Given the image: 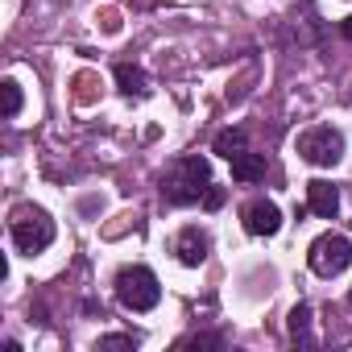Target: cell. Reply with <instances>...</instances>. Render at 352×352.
Returning <instances> with one entry per match:
<instances>
[{"label": "cell", "mask_w": 352, "mask_h": 352, "mask_svg": "<svg viewBox=\"0 0 352 352\" xmlns=\"http://www.w3.org/2000/svg\"><path fill=\"white\" fill-rule=\"evenodd\" d=\"M224 199H228V191H224V187H208V191H204V208H208V212H220V208H224Z\"/></svg>", "instance_id": "16"}, {"label": "cell", "mask_w": 352, "mask_h": 352, "mask_svg": "<svg viewBox=\"0 0 352 352\" xmlns=\"http://www.w3.org/2000/svg\"><path fill=\"white\" fill-rule=\"evenodd\" d=\"M96 348H104V352H112V348H124V352H133V348H137V336H104Z\"/></svg>", "instance_id": "15"}, {"label": "cell", "mask_w": 352, "mask_h": 352, "mask_svg": "<svg viewBox=\"0 0 352 352\" xmlns=\"http://www.w3.org/2000/svg\"><path fill=\"white\" fill-rule=\"evenodd\" d=\"M348 261H352V241H348L344 232H323V236H315L311 249H307V265H311L319 278L344 274Z\"/></svg>", "instance_id": "4"}, {"label": "cell", "mask_w": 352, "mask_h": 352, "mask_svg": "<svg viewBox=\"0 0 352 352\" xmlns=\"http://www.w3.org/2000/svg\"><path fill=\"white\" fill-rule=\"evenodd\" d=\"M179 348H224V331H195L179 340Z\"/></svg>", "instance_id": "14"}, {"label": "cell", "mask_w": 352, "mask_h": 352, "mask_svg": "<svg viewBox=\"0 0 352 352\" xmlns=\"http://www.w3.org/2000/svg\"><path fill=\"white\" fill-rule=\"evenodd\" d=\"M116 298L124 311L133 315H145L162 302V286H157V274L149 265H124L116 274Z\"/></svg>", "instance_id": "3"}, {"label": "cell", "mask_w": 352, "mask_h": 352, "mask_svg": "<svg viewBox=\"0 0 352 352\" xmlns=\"http://www.w3.org/2000/svg\"><path fill=\"white\" fill-rule=\"evenodd\" d=\"M298 157L311 166H336L344 157V133L331 124H315V129L298 133Z\"/></svg>", "instance_id": "5"}, {"label": "cell", "mask_w": 352, "mask_h": 352, "mask_svg": "<svg viewBox=\"0 0 352 352\" xmlns=\"http://www.w3.org/2000/svg\"><path fill=\"white\" fill-rule=\"evenodd\" d=\"M348 302H352V286H348Z\"/></svg>", "instance_id": "18"}, {"label": "cell", "mask_w": 352, "mask_h": 352, "mask_svg": "<svg viewBox=\"0 0 352 352\" xmlns=\"http://www.w3.org/2000/svg\"><path fill=\"white\" fill-rule=\"evenodd\" d=\"M307 208H311L319 220H336V212H340V187H331L327 179L307 183Z\"/></svg>", "instance_id": "8"}, {"label": "cell", "mask_w": 352, "mask_h": 352, "mask_svg": "<svg viewBox=\"0 0 352 352\" xmlns=\"http://www.w3.org/2000/svg\"><path fill=\"white\" fill-rule=\"evenodd\" d=\"M208 187H212V162L199 157V153H187L179 162H170L157 191L170 208H187V204H199Z\"/></svg>", "instance_id": "1"}, {"label": "cell", "mask_w": 352, "mask_h": 352, "mask_svg": "<svg viewBox=\"0 0 352 352\" xmlns=\"http://www.w3.org/2000/svg\"><path fill=\"white\" fill-rule=\"evenodd\" d=\"M212 153H220V157H236V153H245V129H224V133H216V141H212Z\"/></svg>", "instance_id": "12"}, {"label": "cell", "mask_w": 352, "mask_h": 352, "mask_svg": "<svg viewBox=\"0 0 352 352\" xmlns=\"http://www.w3.org/2000/svg\"><path fill=\"white\" fill-rule=\"evenodd\" d=\"M278 228H282V212L274 199H253L245 208V232L249 236H274Z\"/></svg>", "instance_id": "7"}, {"label": "cell", "mask_w": 352, "mask_h": 352, "mask_svg": "<svg viewBox=\"0 0 352 352\" xmlns=\"http://www.w3.org/2000/svg\"><path fill=\"white\" fill-rule=\"evenodd\" d=\"M0 91H5V120H13L21 112V83L17 79H5V83H0Z\"/></svg>", "instance_id": "13"}, {"label": "cell", "mask_w": 352, "mask_h": 352, "mask_svg": "<svg viewBox=\"0 0 352 352\" xmlns=\"http://www.w3.org/2000/svg\"><path fill=\"white\" fill-rule=\"evenodd\" d=\"M232 179L236 183H261L265 179V153H253V149L236 153L232 157Z\"/></svg>", "instance_id": "9"}, {"label": "cell", "mask_w": 352, "mask_h": 352, "mask_svg": "<svg viewBox=\"0 0 352 352\" xmlns=\"http://www.w3.org/2000/svg\"><path fill=\"white\" fill-rule=\"evenodd\" d=\"M340 34H344V38L352 42V17H344V21H340Z\"/></svg>", "instance_id": "17"}, {"label": "cell", "mask_w": 352, "mask_h": 352, "mask_svg": "<svg viewBox=\"0 0 352 352\" xmlns=\"http://www.w3.org/2000/svg\"><path fill=\"white\" fill-rule=\"evenodd\" d=\"M9 232H13V245L25 253V257H38L54 245V220L34 208V204H21L13 208V220H9Z\"/></svg>", "instance_id": "2"}, {"label": "cell", "mask_w": 352, "mask_h": 352, "mask_svg": "<svg viewBox=\"0 0 352 352\" xmlns=\"http://www.w3.org/2000/svg\"><path fill=\"white\" fill-rule=\"evenodd\" d=\"M116 83H120V91L124 96H149V75L141 71V67H133V63H116Z\"/></svg>", "instance_id": "10"}, {"label": "cell", "mask_w": 352, "mask_h": 352, "mask_svg": "<svg viewBox=\"0 0 352 352\" xmlns=\"http://www.w3.org/2000/svg\"><path fill=\"white\" fill-rule=\"evenodd\" d=\"M174 253H179V261H183L187 270H199V265L208 261V253H212V236H208V228L187 224V228L179 232V241H174Z\"/></svg>", "instance_id": "6"}, {"label": "cell", "mask_w": 352, "mask_h": 352, "mask_svg": "<svg viewBox=\"0 0 352 352\" xmlns=\"http://www.w3.org/2000/svg\"><path fill=\"white\" fill-rule=\"evenodd\" d=\"M286 327H290V340H294V344H302V348L315 344V340H311V307H307V302H298V307L290 311V323H286Z\"/></svg>", "instance_id": "11"}]
</instances>
